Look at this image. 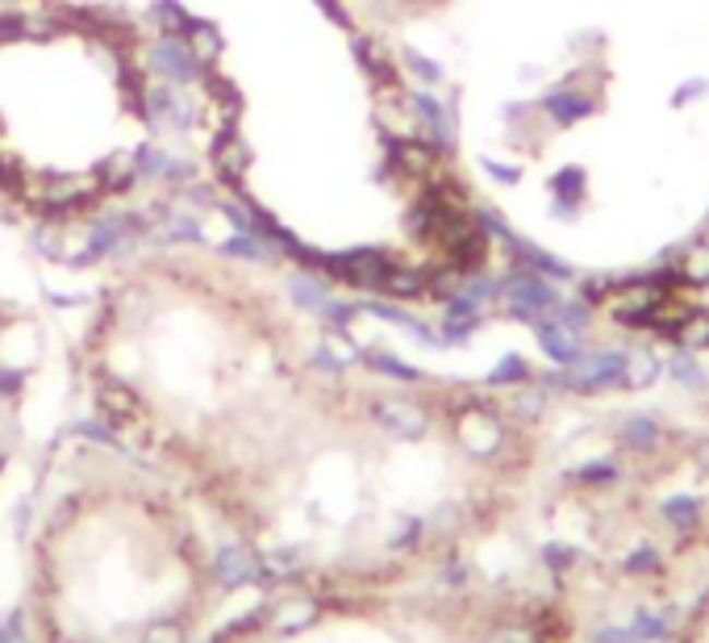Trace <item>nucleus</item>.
Segmentation results:
<instances>
[{
  "instance_id": "obj_1",
  "label": "nucleus",
  "mask_w": 709,
  "mask_h": 643,
  "mask_svg": "<svg viewBox=\"0 0 709 643\" xmlns=\"http://www.w3.org/2000/svg\"><path fill=\"white\" fill-rule=\"evenodd\" d=\"M139 121L151 130V134H167V139H189L192 130L201 126L205 109H201V96L192 88H180V84H146L142 100L134 105Z\"/></svg>"
},
{
  "instance_id": "obj_2",
  "label": "nucleus",
  "mask_w": 709,
  "mask_h": 643,
  "mask_svg": "<svg viewBox=\"0 0 709 643\" xmlns=\"http://www.w3.org/2000/svg\"><path fill=\"white\" fill-rule=\"evenodd\" d=\"M139 59L151 80L180 84V88H201V80L209 75V63H201L196 50H192L184 38H176V34H155V38L139 50Z\"/></svg>"
},
{
  "instance_id": "obj_3",
  "label": "nucleus",
  "mask_w": 709,
  "mask_h": 643,
  "mask_svg": "<svg viewBox=\"0 0 709 643\" xmlns=\"http://www.w3.org/2000/svg\"><path fill=\"white\" fill-rule=\"evenodd\" d=\"M255 164V151L247 146V139L238 134V126H217V134L209 139V167L213 176L226 189H242L247 171Z\"/></svg>"
},
{
  "instance_id": "obj_4",
  "label": "nucleus",
  "mask_w": 709,
  "mask_h": 643,
  "mask_svg": "<svg viewBox=\"0 0 709 643\" xmlns=\"http://www.w3.org/2000/svg\"><path fill=\"white\" fill-rule=\"evenodd\" d=\"M125 239V210H105L100 217H93V226H88V239L84 247L68 255V267L71 272H88L96 263L113 260V251H118V242Z\"/></svg>"
},
{
  "instance_id": "obj_5",
  "label": "nucleus",
  "mask_w": 709,
  "mask_h": 643,
  "mask_svg": "<svg viewBox=\"0 0 709 643\" xmlns=\"http://www.w3.org/2000/svg\"><path fill=\"white\" fill-rule=\"evenodd\" d=\"M96 409H100V418L109 422V427H125V422H134L139 418V393L130 389V384L121 381H105L96 389Z\"/></svg>"
},
{
  "instance_id": "obj_6",
  "label": "nucleus",
  "mask_w": 709,
  "mask_h": 643,
  "mask_svg": "<svg viewBox=\"0 0 709 643\" xmlns=\"http://www.w3.org/2000/svg\"><path fill=\"white\" fill-rule=\"evenodd\" d=\"M93 176L105 197H125V192H134V184H139V176H134V155H130V151H113L109 159H100V164L93 167Z\"/></svg>"
},
{
  "instance_id": "obj_7",
  "label": "nucleus",
  "mask_w": 709,
  "mask_h": 643,
  "mask_svg": "<svg viewBox=\"0 0 709 643\" xmlns=\"http://www.w3.org/2000/svg\"><path fill=\"white\" fill-rule=\"evenodd\" d=\"M376 422L384 430H393V434H401V439H413V434L425 430V414L405 397H384L376 405Z\"/></svg>"
},
{
  "instance_id": "obj_8",
  "label": "nucleus",
  "mask_w": 709,
  "mask_h": 643,
  "mask_svg": "<svg viewBox=\"0 0 709 643\" xmlns=\"http://www.w3.org/2000/svg\"><path fill=\"white\" fill-rule=\"evenodd\" d=\"M213 572H217V581H221L226 590H238V585H251V581L263 572V564L247 548H221L217 551V560H213Z\"/></svg>"
},
{
  "instance_id": "obj_9",
  "label": "nucleus",
  "mask_w": 709,
  "mask_h": 643,
  "mask_svg": "<svg viewBox=\"0 0 709 643\" xmlns=\"http://www.w3.org/2000/svg\"><path fill=\"white\" fill-rule=\"evenodd\" d=\"M288 297H292V306L297 310H305V313H322V306L331 301L334 293H331V285L322 281V276H313V272H292L288 276Z\"/></svg>"
},
{
  "instance_id": "obj_10",
  "label": "nucleus",
  "mask_w": 709,
  "mask_h": 643,
  "mask_svg": "<svg viewBox=\"0 0 709 643\" xmlns=\"http://www.w3.org/2000/svg\"><path fill=\"white\" fill-rule=\"evenodd\" d=\"M155 247H180V242H189V247H201L205 242V226H201V217L196 214H184V210H176L167 226H159L155 235H151Z\"/></svg>"
},
{
  "instance_id": "obj_11",
  "label": "nucleus",
  "mask_w": 709,
  "mask_h": 643,
  "mask_svg": "<svg viewBox=\"0 0 709 643\" xmlns=\"http://www.w3.org/2000/svg\"><path fill=\"white\" fill-rule=\"evenodd\" d=\"M221 260H235V263H276L280 255L267 247V242H260L255 235H230L226 242H217L213 247Z\"/></svg>"
},
{
  "instance_id": "obj_12",
  "label": "nucleus",
  "mask_w": 709,
  "mask_h": 643,
  "mask_svg": "<svg viewBox=\"0 0 709 643\" xmlns=\"http://www.w3.org/2000/svg\"><path fill=\"white\" fill-rule=\"evenodd\" d=\"M29 247L50 263H63L68 260V247H63V226L59 222H50V217H38L34 226H29Z\"/></svg>"
},
{
  "instance_id": "obj_13",
  "label": "nucleus",
  "mask_w": 709,
  "mask_h": 643,
  "mask_svg": "<svg viewBox=\"0 0 709 643\" xmlns=\"http://www.w3.org/2000/svg\"><path fill=\"white\" fill-rule=\"evenodd\" d=\"M184 43H189L192 50H196V59L201 63H217L221 59V50H226V38H221V29L213 22H196L192 17V25H189V34H184Z\"/></svg>"
},
{
  "instance_id": "obj_14",
  "label": "nucleus",
  "mask_w": 709,
  "mask_h": 643,
  "mask_svg": "<svg viewBox=\"0 0 709 643\" xmlns=\"http://www.w3.org/2000/svg\"><path fill=\"white\" fill-rule=\"evenodd\" d=\"M151 25H155V34H176V38H184L192 25V13L180 4V0H151Z\"/></svg>"
},
{
  "instance_id": "obj_15",
  "label": "nucleus",
  "mask_w": 709,
  "mask_h": 643,
  "mask_svg": "<svg viewBox=\"0 0 709 643\" xmlns=\"http://www.w3.org/2000/svg\"><path fill=\"white\" fill-rule=\"evenodd\" d=\"M413 114L425 121V130L434 134V143H443V146L450 143V118H447V109H443L434 96H430V93H413Z\"/></svg>"
},
{
  "instance_id": "obj_16",
  "label": "nucleus",
  "mask_w": 709,
  "mask_h": 643,
  "mask_svg": "<svg viewBox=\"0 0 709 643\" xmlns=\"http://www.w3.org/2000/svg\"><path fill=\"white\" fill-rule=\"evenodd\" d=\"M351 47H354V55H359V63H363V72H372L380 84H393V80H397L393 63H388V55H384V50H380L372 38H359V34H354Z\"/></svg>"
},
{
  "instance_id": "obj_17",
  "label": "nucleus",
  "mask_w": 709,
  "mask_h": 643,
  "mask_svg": "<svg viewBox=\"0 0 709 643\" xmlns=\"http://www.w3.org/2000/svg\"><path fill=\"white\" fill-rule=\"evenodd\" d=\"M196 159H184V155H171L167 151L164 155V167H159V184H167V189H184V184H192L196 180Z\"/></svg>"
},
{
  "instance_id": "obj_18",
  "label": "nucleus",
  "mask_w": 709,
  "mask_h": 643,
  "mask_svg": "<svg viewBox=\"0 0 709 643\" xmlns=\"http://www.w3.org/2000/svg\"><path fill=\"white\" fill-rule=\"evenodd\" d=\"M313 619V606L301 602V597H292V602H280L276 610H272V627L276 631H292V627H305Z\"/></svg>"
},
{
  "instance_id": "obj_19",
  "label": "nucleus",
  "mask_w": 709,
  "mask_h": 643,
  "mask_svg": "<svg viewBox=\"0 0 709 643\" xmlns=\"http://www.w3.org/2000/svg\"><path fill=\"white\" fill-rule=\"evenodd\" d=\"M176 201H180L184 210H192V214H209V210H217V192H213V184H201V180L184 184Z\"/></svg>"
},
{
  "instance_id": "obj_20",
  "label": "nucleus",
  "mask_w": 709,
  "mask_h": 643,
  "mask_svg": "<svg viewBox=\"0 0 709 643\" xmlns=\"http://www.w3.org/2000/svg\"><path fill=\"white\" fill-rule=\"evenodd\" d=\"M354 313H359V306H351V301H338V297H331V301H326V306H322V322H326V326H331V331H347V326H351L354 322Z\"/></svg>"
},
{
  "instance_id": "obj_21",
  "label": "nucleus",
  "mask_w": 709,
  "mask_h": 643,
  "mask_svg": "<svg viewBox=\"0 0 709 643\" xmlns=\"http://www.w3.org/2000/svg\"><path fill=\"white\" fill-rule=\"evenodd\" d=\"M139 643H184V627L176 619H155L146 631H142Z\"/></svg>"
},
{
  "instance_id": "obj_22",
  "label": "nucleus",
  "mask_w": 709,
  "mask_h": 643,
  "mask_svg": "<svg viewBox=\"0 0 709 643\" xmlns=\"http://www.w3.org/2000/svg\"><path fill=\"white\" fill-rule=\"evenodd\" d=\"M363 364H368V368H376V372H384V377H397V381H418V372H413V368H405L401 359H393V356H380V352L363 356Z\"/></svg>"
},
{
  "instance_id": "obj_23",
  "label": "nucleus",
  "mask_w": 709,
  "mask_h": 643,
  "mask_svg": "<svg viewBox=\"0 0 709 643\" xmlns=\"http://www.w3.org/2000/svg\"><path fill=\"white\" fill-rule=\"evenodd\" d=\"M405 68L418 75V80H425V84H438V80H443L438 63H430V59H425V55H418V50H405Z\"/></svg>"
},
{
  "instance_id": "obj_24",
  "label": "nucleus",
  "mask_w": 709,
  "mask_h": 643,
  "mask_svg": "<svg viewBox=\"0 0 709 643\" xmlns=\"http://www.w3.org/2000/svg\"><path fill=\"white\" fill-rule=\"evenodd\" d=\"M25 38V13H0V47H13Z\"/></svg>"
},
{
  "instance_id": "obj_25",
  "label": "nucleus",
  "mask_w": 709,
  "mask_h": 643,
  "mask_svg": "<svg viewBox=\"0 0 709 643\" xmlns=\"http://www.w3.org/2000/svg\"><path fill=\"white\" fill-rule=\"evenodd\" d=\"M25 389V372L13 368V364H0V397H22Z\"/></svg>"
},
{
  "instance_id": "obj_26",
  "label": "nucleus",
  "mask_w": 709,
  "mask_h": 643,
  "mask_svg": "<svg viewBox=\"0 0 709 643\" xmlns=\"http://www.w3.org/2000/svg\"><path fill=\"white\" fill-rule=\"evenodd\" d=\"M313 4H317V9H322V13H326L334 25L351 29V13H347V4H343V0H313Z\"/></svg>"
},
{
  "instance_id": "obj_27",
  "label": "nucleus",
  "mask_w": 709,
  "mask_h": 643,
  "mask_svg": "<svg viewBox=\"0 0 709 643\" xmlns=\"http://www.w3.org/2000/svg\"><path fill=\"white\" fill-rule=\"evenodd\" d=\"M313 368H322V372H338V368H343V359L334 356L331 347H322V352L313 356Z\"/></svg>"
}]
</instances>
